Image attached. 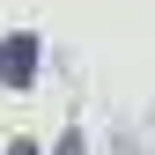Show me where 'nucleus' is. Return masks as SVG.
Returning a JSON list of instances; mask_svg holds the SVG:
<instances>
[{"mask_svg": "<svg viewBox=\"0 0 155 155\" xmlns=\"http://www.w3.org/2000/svg\"><path fill=\"white\" fill-rule=\"evenodd\" d=\"M0 74H30V37H15V45L0 52Z\"/></svg>", "mask_w": 155, "mask_h": 155, "instance_id": "obj_1", "label": "nucleus"}]
</instances>
